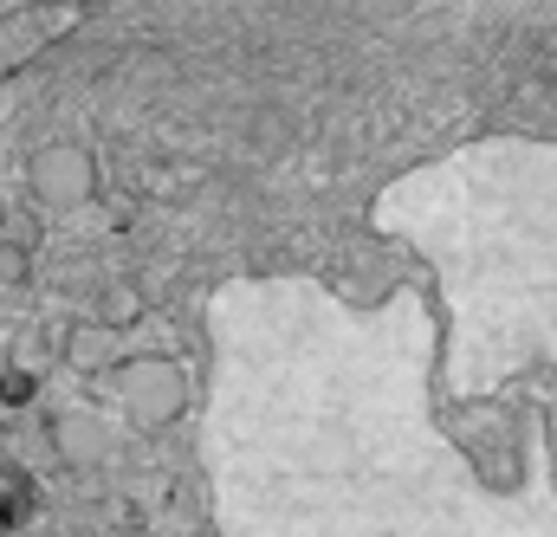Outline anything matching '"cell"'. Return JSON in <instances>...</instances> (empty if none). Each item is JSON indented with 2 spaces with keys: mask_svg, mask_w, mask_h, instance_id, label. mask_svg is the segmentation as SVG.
<instances>
[{
  "mask_svg": "<svg viewBox=\"0 0 557 537\" xmlns=\"http://www.w3.org/2000/svg\"><path fill=\"white\" fill-rule=\"evenodd\" d=\"M111 389H117L124 414L149 434L175 427L195 408V383H188V370L175 357H124V363H111Z\"/></svg>",
  "mask_w": 557,
  "mask_h": 537,
  "instance_id": "1",
  "label": "cell"
},
{
  "mask_svg": "<svg viewBox=\"0 0 557 537\" xmlns=\"http://www.w3.org/2000/svg\"><path fill=\"white\" fill-rule=\"evenodd\" d=\"M26 188H33V201L46 214H78V208L98 201L104 168H98V155L85 142H46V149L26 155Z\"/></svg>",
  "mask_w": 557,
  "mask_h": 537,
  "instance_id": "2",
  "label": "cell"
},
{
  "mask_svg": "<svg viewBox=\"0 0 557 537\" xmlns=\"http://www.w3.org/2000/svg\"><path fill=\"white\" fill-rule=\"evenodd\" d=\"M52 453L65 466H98L111 453V427L91 414V408H59L52 414Z\"/></svg>",
  "mask_w": 557,
  "mask_h": 537,
  "instance_id": "3",
  "label": "cell"
},
{
  "mask_svg": "<svg viewBox=\"0 0 557 537\" xmlns=\"http://www.w3.org/2000/svg\"><path fill=\"white\" fill-rule=\"evenodd\" d=\"M65 363H72L78 376L111 370V363H117V330H111L104 317H78V324L65 330Z\"/></svg>",
  "mask_w": 557,
  "mask_h": 537,
  "instance_id": "4",
  "label": "cell"
},
{
  "mask_svg": "<svg viewBox=\"0 0 557 537\" xmlns=\"http://www.w3.org/2000/svg\"><path fill=\"white\" fill-rule=\"evenodd\" d=\"M143 311H149V304H143V291H137V285H124V278H117V285H104V298H98V317H104L111 330H131Z\"/></svg>",
  "mask_w": 557,
  "mask_h": 537,
  "instance_id": "5",
  "label": "cell"
},
{
  "mask_svg": "<svg viewBox=\"0 0 557 537\" xmlns=\"http://www.w3.org/2000/svg\"><path fill=\"white\" fill-rule=\"evenodd\" d=\"M26 272H33V253L0 234V285H26Z\"/></svg>",
  "mask_w": 557,
  "mask_h": 537,
  "instance_id": "6",
  "label": "cell"
},
{
  "mask_svg": "<svg viewBox=\"0 0 557 537\" xmlns=\"http://www.w3.org/2000/svg\"><path fill=\"white\" fill-rule=\"evenodd\" d=\"M0 227H7V201H0Z\"/></svg>",
  "mask_w": 557,
  "mask_h": 537,
  "instance_id": "7",
  "label": "cell"
}]
</instances>
